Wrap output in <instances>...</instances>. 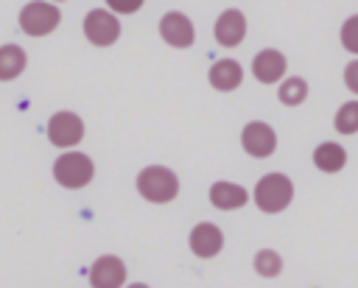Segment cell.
<instances>
[{
  "label": "cell",
  "mask_w": 358,
  "mask_h": 288,
  "mask_svg": "<svg viewBox=\"0 0 358 288\" xmlns=\"http://www.w3.org/2000/svg\"><path fill=\"white\" fill-rule=\"evenodd\" d=\"M252 201L266 215H274V213L288 210V204L294 201V182H291V176H285L280 171L263 173L257 179L255 190H252Z\"/></svg>",
  "instance_id": "6da1fadb"
},
{
  "label": "cell",
  "mask_w": 358,
  "mask_h": 288,
  "mask_svg": "<svg viewBox=\"0 0 358 288\" xmlns=\"http://www.w3.org/2000/svg\"><path fill=\"white\" fill-rule=\"evenodd\" d=\"M137 193L151 204H168L179 193V176L165 165H148L137 173Z\"/></svg>",
  "instance_id": "7a4b0ae2"
},
{
  "label": "cell",
  "mask_w": 358,
  "mask_h": 288,
  "mask_svg": "<svg viewBox=\"0 0 358 288\" xmlns=\"http://www.w3.org/2000/svg\"><path fill=\"white\" fill-rule=\"evenodd\" d=\"M92 176H95V165L84 151H64L53 162V179L67 190L87 187Z\"/></svg>",
  "instance_id": "3957f363"
},
{
  "label": "cell",
  "mask_w": 358,
  "mask_h": 288,
  "mask_svg": "<svg viewBox=\"0 0 358 288\" xmlns=\"http://www.w3.org/2000/svg\"><path fill=\"white\" fill-rule=\"evenodd\" d=\"M59 22H62V11L45 0H31L20 11V28L28 36H48L50 31L59 28Z\"/></svg>",
  "instance_id": "277c9868"
},
{
  "label": "cell",
  "mask_w": 358,
  "mask_h": 288,
  "mask_svg": "<svg viewBox=\"0 0 358 288\" xmlns=\"http://www.w3.org/2000/svg\"><path fill=\"white\" fill-rule=\"evenodd\" d=\"M84 36L90 39V45H98V48L115 45L117 36H120V20H117V14L109 11V8H92L84 17Z\"/></svg>",
  "instance_id": "5b68a950"
},
{
  "label": "cell",
  "mask_w": 358,
  "mask_h": 288,
  "mask_svg": "<svg viewBox=\"0 0 358 288\" xmlns=\"http://www.w3.org/2000/svg\"><path fill=\"white\" fill-rule=\"evenodd\" d=\"M48 140L56 145V148H73L84 140V120L76 115V112H53L50 120H48Z\"/></svg>",
  "instance_id": "8992f818"
},
{
  "label": "cell",
  "mask_w": 358,
  "mask_h": 288,
  "mask_svg": "<svg viewBox=\"0 0 358 288\" xmlns=\"http://www.w3.org/2000/svg\"><path fill=\"white\" fill-rule=\"evenodd\" d=\"M241 148L255 159H266L277 151V131L266 120H249L241 131Z\"/></svg>",
  "instance_id": "52a82bcc"
},
{
  "label": "cell",
  "mask_w": 358,
  "mask_h": 288,
  "mask_svg": "<svg viewBox=\"0 0 358 288\" xmlns=\"http://www.w3.org/2000/svg\"><path fill=\"white\" fill-rule=\"evenodd\" d=\"M285 70H288V59L277 48H263L252 59V75L260 84H280L285 78Z\"/></svg>",
  "instance_id": "ba28073f"
},
{
  "label": "cell",
  "mask_w": 358,
  "mask_h": 288,
  "mask_svg": "<svg viewBox=\"0 0 358 288\" xmlns=\"http://www.w3.org/2000/svg\"><path fill=\"white\" fill-rule=\"evenodd\" d=\"M123 282H126V263L117 254H101L90 266L92 288H123Z\"/></svg>",
  "instance_id": "9c48e42d"
},
{
  "label": "cell",
  "mask_w": 358,
  "mask_h": 288,
  "mask_svg": "<svg viewBox=\"0 0 358 288\" xmlns=\"http://www.w3.org/2000/svg\"><path fill=\"white\" fill-rule=\"evenodd\" d=\"M215 42L221 48H238L243 39H246V14L241 8H227L218 14L215 20Z\"/></svg>",
  "instance_id": "30bf717a"
},
{
  "label": "cell",
  "mask_w": 358,
  "mask_h": 288,
  "mask_svg": "<svg viewBox=\"0 0 358 288\" xmlns=\"http://www.w3.org/2000/svg\"><path fill=\"white\" fill-rule=\"evenodd\" d=\"M159 36L171 45V48H190L196 39V28L190 22L187 14L182 11H168L159 20Z\"/></svg>",
  "instance_id": "8fae6325"
},
{
  "label": "cell",
  "mask_w": 358,
  "mask_h": 288,
  "mask_svg": "<svg viewBox=\"0 0 358 288\" xmlns=\"http://www.w3.org/2000/svg\"><path fill=\"white\" fill-rule=\"evenodd\" d=\"M187 243H190V252H193L196 257L207 260V257H215V254L224 249V232H221L215 224L201 221V224H196V226L190 229Z\"/></svg>",
  "instance_id": "7c38bea8"
},
{
  "label": "cell",
  "mask_w": 358,
  "mask_h": 288,
  "mask_svg": "<svg viewBox=\"0 0 358 288\" xmlns=\"http://www.w3.org/2000/svg\"><path fill=\"white\" fill-rule=\"evenodd\" d=\"M207 81H210L213 89H218V92H232V89H238L241 81H243V67H241V62H235V59H218V62H213V67H210V73H207Z\"/></svg>",
  "instance_id": "4fadbf2b"
},
{
  "label": "cell",
  "mask_w": 358,
  "mask_h": 288,
  "mask_svg": "<svg viewBox=\"0 0 358 288\" xmlns=\"http://www.w3.org/2000/svg\"><path fill=\"white\" fill-rule=\"evenodd\" d=\"M313 165L322 173H338L347 168V148L338 140H324L313 148Z\"/></svg>",
  "instance_id": "5bb4252c"
},
{
  "label": "cell",
  "mask_w": 358,
  "mask_h": 288,
  "mask_svg": "<svg viewBox=\"0 0 358 288\" xmlns=\"http://www.w3.org/2000/svg\"><path fill=\"white\" fill-rule=\"evenodd\" d=\"M246 201H249V190L243 185L221 179V182H215L210 187V204L215 210H241Z\"/></svg>",
  "instance_id": "9a60e30c"
},
{
  "label": "cell",
  "mask_w": 358,
  "mask_h": 288,
  "mask_svg": "<svg viewBox=\"0 0 358 288\" xmlns=\"http://www.w3.org/2000/svg\"><path fill=\"white\" fill-rule=\"evenodd\" d=\"M28 64V56L20 45H0V81H14Z\"/></svg>",
  "instance_id": "2e32d148"
},
{
  "label": "cell",
  "mask_w": 358,
  "mask_h": 288,
  "mask_svg": "<svg viewBox=\"0 0 358 288\" xmlns=\"http://www.w3.org/2000/svg\"><path fill=\"white\" fill-rule=\"evenodd\" d=\"M308 81L302 75H285L280 84H277V98L282 106H299L308 101Z\"/></svg>",
  "instance_id": "e0dca14e"
},
{
  "label": "cell",
  "mask_w": 358,
  "mask_h": 288,
  "mask_svg": "<svg viewBox=\"0 0 358 288\" xmlns=\"http://www.w3.org/2000/svg\"><path fill=\"white\" fill-rule=\"evenodd\" d=\"M333 129H336V134H344V137L358 134V98L344 101V103L336 109V115H333Z\"/></svg>",
  "instance_id": "ac0fdd59"
},
{
  "label": "cell",
  "mask_w": 358,
  "mask_h": 288,
  "mask_svg": "<svg viewBox=\"0 0 358 288\" xmlns=\"http://www.w3.org/2000/svg\"><path fill=\"white\" fill-rule=\"evenodd\" d=\"M252 266H255V271L260 274V277H280V271H282V257H280V252H274V249H260L257 254H255V260H252Z\"/></svg>",
  "instance_id": "d6986e66"
},
{
  "label": "cell",
  "mask_w": 358,
  "mask_h": 288,
  "mask_svg": "<svg viewBox=\"0 0 358 288\" xmlns=\"http://www.w3.org/2000/svg\"><path fill=\"white\" fill-rule=\"evenodd\" d=\"M338 42H341V48H344L347 53H352V56L358 59V14H350V17L341 22V28H338Z\"/></svg>",
  "instance_id": "ffe728a7"
},
{
  "label": "cell",
  "mask_w": 358,
  "mask_h": 288,
  "mask_svg": "<svg viewBox=\"0 0 358 288\" xmlns=\"http://www.w3.org/2000/svg\"><path fill=\"white\" fill-rule=\"evenodd\" d=\"M106 6L115 14H134V11H140L143 0H106Z\"/></svg>",
  "instance_id": "44dd1931"
},
{
  "label": "cell",
  "mask_w": 358,
  "mask_h": 288,
  "mask_svg": "<svg viewBox=\"0 0 358 288\" xmlns=\"http://www.w3.org/2000/svg\"><path fill=\"white\" fill-rule=\"evenodd\" d=\"M344 84H347V89L358 98V59L347 62V67H344Z\"/></svg>",
  "instance_id": "7402d4cb"
},
{
  "label": "cell",
  "mask_w": 358,
  "mask_h": 288,
  "mask_svg": "<svg viewBox=\"0 0 358 288\" xmlns=\"http://www.w3.org/2000/svg\"><path fill=\"white\" fill-rule=\"evenodd\" d=\"M126 288H148L145 282H131V285H126Z\"/></svg>",
  "instance_id": "603a6c76"
}]
</instances>
